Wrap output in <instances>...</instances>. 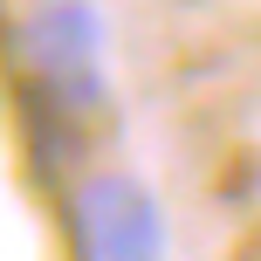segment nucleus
<instances>
[{"instance_id": "f257e3e1", "label": "nucleus", "mask_w": 261, "mask_h": 261, "mask_svg": "<svg viewBox=\"0 0 261 261\" xmlns=\"http://www.w3.org/2000/svg\"><path fill=\"white\" fill-rule=\"evenodd\" d=\"M14 69H21L28 103L55 130H83L110 103L96 7L90 0H28L14 21Z\"/></svg>"}, {"instance_id": "f03ea898", "label": "nucleus", "mask_w": 261, "mask_h": 261, "mask_svg": "<svg viewBox=\"0 0 261 261\" xmlns=\"http://www.w3.org/2000/svg\"><path fill=\"white\" fill-rule=\"evenodd\" d=\"M62 213L76 261H165V206L138 172H83Z\"/></svg>"}]
</instances>
